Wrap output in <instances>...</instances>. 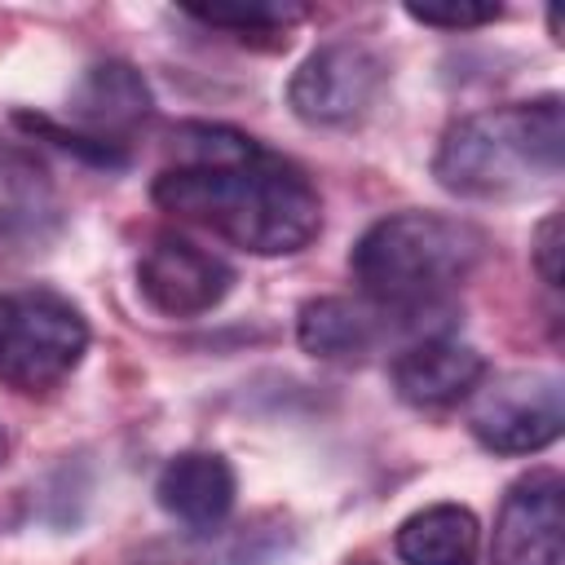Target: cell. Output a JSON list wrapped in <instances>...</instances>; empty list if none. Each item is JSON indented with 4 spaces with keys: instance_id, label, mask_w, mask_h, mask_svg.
<instances>
[{
    "instance_id": "obj_9",
    "label": "cell",
    "mask_w": 565,
    "mask_h": 565,
    "mask_svg": "<svg viewBox=\"0 0 565 565\" xmlns=\"http://www.w3.org/2000/svg\"><path fill=\"white\" fill-rule=\"evenodd\" d=\"M565 481L561 472H530L521 477L494 516L490 534V565H561L565 552Z\"/></svg>"
},
{
    "instance_id": "obj_7",
    "label": "cell",
    "mask_w": 565,
    "mask_h": 565,
    "mask_svg": "<svg viewBox=\"0 0 565 565\" xmlns=\"http://www.w3.org/2000/svg\"><path fill=\"white\" fill-rule=\"evenodd\" d=\"M441 313V309H433ZM419 318L428 313H406V309H384L366 296H318L300 309L296 318V340L309 358H322V362H362L366 353H375L384 340L393 335H411L424 340V335H441V331H428Z\"/></svg>"
},
{
    "instance_id": "obj_14",
    "label": "cell",
    "mask_w": 565,
    "mask_h": 565,
    "mask_svg": "<svg viewBox=\"0 0 565 565\" xmlns=\"http://www.w3.org/2000/svg\"><path fill=\"white\" fill-rule=\"evenodd\" d=\"M44 212H53V190L44 181V168L22 150H0V225L35 230Z\"/></svg>"
},
{
    "instance_id": "obj_11",
    "label": "cell",
    "mask_w": 565,
    "mask_h": 565,
    "mask_svg": "<svg viewBox=\"0 0 565 565\" xmlns=\"http://www.w3.org/2000/svg\"><path fill=\"white\" fill-rule=\"evenodd\" d=\"M150 84L128 62H97L71 93V119L84 128L79 146H97L102 159H110V146L124 141L137 124L150 119Z\"/></svg>"
},
{
    "instance_id": "obj_18",
    "label": "cell",
    "mask_w": 565,
    "mask_h": 565,
    "mask_svg": "<svg viewBox=\"0 0 565 565\" xmlns=\"http://www.w3.org/2000/svg\"><path fill=\"white\" fill-rule=\"evenodd\" d=\"M137 565H190V561H181V556H172V552H146Z\"/></svg>"
},
{
    "instance_id": "obj_12",
    "label": "cell",
    "mask_w": 565,
    "mask_h": 565,
    "mask_svg": "<svg viewBox=\"0 0 565 565\" xmlns=\"http://www.w3.org/2000/svg\"><path fill=\"white\" fill-rule=\"evenodd\" d=\"M234 494H238V477H234L230 459L216 450H181L163 463V472L154 481L159 508L190 530L221 525L234 508Z\"/></svg>"
},
{
    "instance_id": "obj_15",
    "label": "cell",
    "mask_w": 565,
    "mask_h": 565,
    "mask_svg": "<svg viewBox=\"0 0 565 565\" xmlns=\"http://www.w3.org/2000/svg\"><path fill=\"white\" fill-rule=\"evenodd\" d=\"M185 13L203 26H221V31H234L243 40H256V35L287 31L291 22H300L305 9H296V4H190Z\"/></svg>"
},
{
    "instance_id": "obj_17",
    "label": "cell",
    "mask_w": 565,
    "mask_h": 565,
    "mask_svg": "<svg viewBox=\"0 0 565 565\" xmlns=\"http://www.w3.org/2000/svg\"><path fill=\"white\" fill-rule=\"evenodd\" d=\"M534 269L547 287H561V216L552 212L534 234Z\"/></svg>"
},
{
    "instance_id": "obj_19",
    "label": "cell",
    "mask_w": 565,
    "mask_h": 565,
    "mask_svg": "<svg viewBox=\"0 0 565 565\" xmlns=\"http://www.w3.org/2000/svg\"><path fill=\"white\" fill-rule=\"evenodd\" d=\"M4 459H9V437H4V428H0V468H4Z\"/></svg>"
},
{
    "instance_id": "obj_8",
    "label": "cell",
    "mask_w": 565,
    "mask_h": 565,
    "mask_svg": "<svg viewBox=\"0 0 565 565\" xmlns=\"http://www.w3.org/2000/svg\"><path fill=\"white\" fill-rule=\"evenodd\" d=\"M137 287L150 309L168 318H199L230 296L234 269L181 234H159L137 260Z\"/></svg>"
},
{
    "instance_id": "obj_16",
    "label": "cell",
    "mask_w": 565,
    "mask_h": 565,
    "mask_svg": "<svg viewBox=\"0 0 565 565\" xmlns=\"http://www.w3.org/2000/svg\"><path fill=\"white\" fill-rule=\"evenodd\" d=\"M406 18L424 22V26H441V31H472V26H486L494 18H503L499 4H477V0H411L406 4Z\"/></svg>"
},
{
    "instance_id": "obj_1",
    "label": "cell",
    "mask_w": 565,
    "mask_h": 565,
    "mask_svg": "<svg viewBox=\"0 0 565 565\" xmlns=\"http://www.w3.org/2000/svg\"><path fill=\"white\" fill-rule=\"evenodd\" d=\"M154 203L252 256H296L322 230L313 181L282 154L225 124L172 128V163L154 177Z\"/></svg>"
},
{
    "instance_id": "obj_5",
    "label": "cell",
    "mask_w": 565,
    "mask_h": 565,
    "mask_svg": "<svg viewBox=\"0 0 565 565\" xmlns=\"http://www.w3.org/2000/svg\"><path fill=\"white\" fill-rule=\"evenodd\" d=\"M468 402V428L494 455H539L565 428V388L543 371L499 375Z\"/></svg>"
},
{
    "instance_id": "obj_2",
    "label": "cell",
    "mask_w": 565,
    "mask_h": 565,
    "mask_svg": "<svg viewBox=\"0 0 565 565\" xmlns=\"http://www.w3.org/2000/svg\"><path fill=\"white\" fill-rule=\"evenodd\" d=\"M565 110L561 97H534L463 115L446 128L433 177L459 199H516L561 177Z\"/></svg>"
},
{
    "instance_id": "obj_4",
    "label": "cell",
    "mask_w": 565,
    "mask_h": 565,
    "mask_svg": "<svg viewBox=\"0 0 565 565\" xmlns=\"http://www.w3.org/2000/svg\"><path fill=\"white\" fill-rule=\"evenodd\" d=\"M88 353V322L79 305L49 287H18L0 296V380L13 393L57 388Z\"/></svg>"
},
{
    "instance_id": "obj_6",
    "label": "cell",
    "mask_w": 565,
    "mask_h": 565,
    "mask_svg": "<svg viewBox=\"0 0 565 565\" xmlns=\"http://www.w3.org/2000/svg\"><path fill=\"white\" fill-rule=\"evenodd\" d=\"M384 79H388V66L371 44L331 40L296 66V75L287 84V106L305 124L340 128V124L362 119L375 106Z\"/></svg>"
},
{
    "instance_id": "obj_20",
    "label": "cell",
    "mask_w": 565,
    "mask_h": 565,
    "mask_svg": "<svg viewBox=\"0 0 565 565\" xmlns=\"http://www.w3.org/2000/svg\"><path fill=\"white\" fill-rule=\"evenodd\" d=\"M353 565H371V561H353Z\"/></svg>"
},
{
    "instance_id": "obj_13",
    "label": "cell",
    "mask_w": 565,
    "mask_h": 565,
    "mask_svg": "<svg viewBox=\"0 0 565 565\" xmlns=\"http://www.w3.org/2000/svg\"><path fill=\"white\" fill-rule=\"evenodd\" d=\"M477 543H481V525L459 503L419 508L393 534V547L406 565H472Z\"/></svg>"
},
{
    "instance_id": "obj_3",
    "label": "cell",
    "mask_w": 565,
    "mask_h": 565,
    "mask_svg": "<svg viewBox=\"0 0 565 565\" xmlns=\"http://www.w3.org/2000/svg\"><path fill=\"white\" fill-rule=\"evenodd\" d=\"M486 234L446 212H393L380 216L353 247L349 269L362 296L384 309L433 313L481 265Z\"/></svg>"
},
{
    "instance_id": "obj_10",
    "label": "cell",
    "mask_w": 565,
    "mask_h": 565,
    "mask_svg": "<svg viewBox=\"0 0 565 565\" xmlns=\"http://www.w3.org/2000/svg\"><path fill=\"white\" fill-rule=\"evenodd\" d=\"M388 375L402 402L419 411H441V406L468 402L486 384V358L472 344H459L450 335H424L397 349Z\"/></svg>"
}]
</instances>
